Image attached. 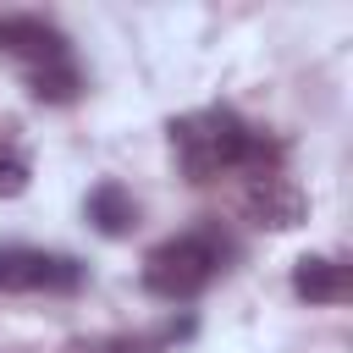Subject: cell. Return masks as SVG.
I'll return each instance as SVG.
<instances>
[{"mask_svg":"<svg viewBox=\"0 0 353 353\" xmlns=\"http://www.w3.org/2000/svg\"><path fill=\"white\" fill-rule=\"evenodd\" d=\"M292 292H298L303 303H342V298H347V270H342V259H331V254H303V259L292 265Z\"/></svg>","mask_w":353,"mask_h":353,"instance_id":"cell-6","label":"cell"},{"mask_svg":"<svg viewBox=\"0 0 353 353\" xmlns=\"http://www.w3.org/2000/svg\"><path fill=\"white\" fill-rule=\"evenodd\" d=\"M243 210H248L254 226H270V232H292V226L309 221V199H303V188L287 182L281 171H276V176H254V182L243 188Z\"/></svg>","mask_w":353,"mask_h":353,"instance_id":"cell-4","label":"cell"},{"mask_svg":"<svg viewBox=\"0 0 353 353\" xmlns=\"http://www.w3.org/2000/svg\"><path fill=\"white\" fill-rule=\"evenodd\" d=\"M105 353H154V347H149V342H110Z\"/></svg>","mask_w":353,"mask_h":353,"instance_id":"cell-10","label":"cell"},{"mask_svg":"<svg viewBox=\"0 0 353 353\" xmlns=\"http://www.w3.org/2000/svg\"><path fill=\"white\" fill-rule=\"evenodd\" d=\"M28 193V160L22 154H0V199Z\"/></svg>","mask_w":353,"mask_h":353,"instance_id":"cell-9","label":"cell"},{"mask_svg":"<svg viewBox=\"0 0 353 353\" xmlns=\"http://www.w3.org/2000/svg\"><path fill=\"white\" fill-rule=\"evenodd\" d=\"M28 88H33V99H44V105H72V99L83 94V72H77L72 61H55V66H39V72L28 77Z\"/></svg>","mask_w":353,"mask_h":353,"instance_id":"cell-8","label":"cell"},{"mask_svg":"<svg viewBox=\"0 0 353 353\" xmlns=\"http://www.w3.org/2000/svg\"><path fill=\"white\" fill-rule=\"evenodd\" d=\"M221 259H226V243L210 226L182 232V237H165L160 248L143 254V287L154 298H165V303H188V298H199L215 281Z\"/></svg>","mask_w":353,"mask_h":353,"instance_id":"cell-2","label":"cell"},{"mask_svg":"<svg viewBox=\"0 0 353 353\" xmlns=\"http://www.w3.org/2000/svg\"><path fill=\"white\" fill-rule=\"evenodd\" d=\"M0 50L28 61L33 72L39 66H55V61H72L66 55V33L44 17H0Z\"/></svg>","mask_w":353,"mask_h":353,"instance_id":"cell-5","label":"cell"},{"mask_svg":"<svg viewBox=\"0 0 353 353\" xmlns=\"http://www.w3.org/2000/svg\"><path fill=\"white\" fill-rule=\"evenodd\" d=\"M248 138L254 127L226 110V105H210V110H188L171 121V149H176V165L193 176V182H210L221 171H243V154H248Z\"/></svg>","mask_w":353,"mask_h":353,"instance_id":"cell-1","label":"cell"},{"mask_svg":"<svg viewBox=\"0 0 353 353\" xmlns=\"http://www.w3.org/2000/svg\"><path fill=\"white\" fill-rule=\"evenodd\" d=\"M88 221H94L105 237H127V232L138 226V204H132V193H127L121 182H99V188L88 193Z\"/></svg>","mask_w":353,"mask_h":353,"instance_id":"cell-7","label":"cell"},{"mask_svg":"<svg viewBox=\"0 0 353 353\" xmlns=\"http://www.w3.org/2000/svg\"><path fill=\"white\" fill-rule=\"evenodd\" d=\"M83 265L72 254H44V248H0V292H77Z\"/></svg>","mask_w":353,"mask_h":353,"instance_id":"cell-3","label":"cell"}]
</instances>
